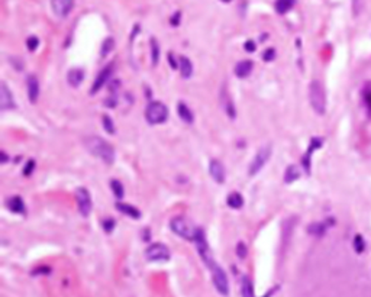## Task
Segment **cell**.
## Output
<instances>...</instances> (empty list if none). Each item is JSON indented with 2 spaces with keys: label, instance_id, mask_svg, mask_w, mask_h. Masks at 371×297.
<instances>
[{
  "label": "cell",
  "instance_id": "6da1fadb",
  "mask_svg": "<svg viewBox=\"0 0 371 297\" xmlns=\"http://www.w3.org/2000/svg\"><path fill=\"white\" fill-rule=\"evenodd\" d=\"M84 147L88 152L96 157V158L102 159L103 162H106L109 166H112L115 162V149L109 144L108 141H105L100 137H86L84 138Z\"/></svg>",
  "mask_w": 371,
  "mask_h": 297
},
{
  "label": "cell",
  "instance_id": "7a4b0ae2",
  "mask_svg": "<svg viewBox=\"0 0 371 297\" xmlns=\"http://www.w3.org/2000/svg\"><path fill=\"white\" fill-rule=\"evenodd\" d=\"M309 100H311V106L318 115H323L326 112V93H325V89H323L321 81L313 80L311 83Z\"/></svg>",
  "mask_w": 371,
  "mask_h": 297
},
{
  "label": "cell",
  "instance_id": "3957f363",
  "mask_svg": "<svg viewBox=\"0 0 371 297\" xmlns=\"http://www.w3.org/2000/svg\"><path fill=\"white\" fill-rule=\"evenodd\" d=\"M170 228L171 230L177 234L180 238H184L187 241H195L196 232L197 228H195L189 220L183 216H176V218L171 219L170 222Z\"/></svg>",
  "mask_w": 371,
  "mask_h": 297
},
{
  "label": "cell",
  "instance_id": "277c9868",
  "mask_svg": "<svg viewBox=\"0 0 371 297\" xmlns=\"http://www.w3.org/2000/svg\"><path fill=\"white\" fill-rule=\"evenodd\" d=\"M145 118L151 125L164 123L168 119V108L161 102H151L145 109Z\"/></svg>",
  "mask_w": 371,
  "mask_h": 297
},
{
  "label": "cell",
  "instance_id": "5b68a950",
  "mask_svg": "<svg viewBox=\"0 0 371 297\" xmlns=\"http://www.w3.org/2000/svg\"><path fill=\"white\" fill-rule=\"evenodd\" d=\"M195 242H196V248H197V252H199V255L200 258L203 259V262L206 264V267L210 268L215 266V258L212 255V251H210V248H209V244H207V241H206V237H205V232L202 230V229L197 228V232H196V237H195Z\"/></svg>",
  "mask_w": 371,
  "mask_h": 297
},
{
  "label": "cell",
  "instance_id": "8992f818",
  "mask_svg": "<svg viewBox=\"0 0 371 297\" xmlns=\"http://www.w3.org/2000/svg\"><path fill=\"white\" fill-rule=\"evenodd\" d=\"M271 158V147L270 145H264L261 148L257 151L255 157L250 164V169H248V174L253 177L255 174H258L261 170L264 169V166L268 162V159Z\"/></svg>",
  "mask_w": 371,
  "mask_h": 297
},
{
  "label": "cell",
  "instance_id": "52a82bcc",
  "mask_svg": "<svg viewBox=\"0 0 371 297\" xmlns=\"http://www.w3.org/2000/svg\"><path fill=\"white\" fill-rule=\"evenodd\" d=\"M209 270L212 273V280H213L216 290L222 296H228L229 294V281H228V277H226V273L224 271V268L215 264L213 267H210Z\"/></svg>",
  "mask_w": 371,
  "mask_h": 297
},
{
  "label": "cell",
  "instance_id": "ba28073f",
  "mask_svg": "<svg viewBox=\"0 0 371 297\" xmlns=\"http://www.w3.org/2000/svg\"><path fill=\"white\" fill-rule=\"evenodd\" d=\"M145 257L148 261H168L170 249L164 244H152L145 249Z\"/></svg>",
  "mask_w": 371,
  "mask_h": 297
},
{
  "label": "cell",
  "instance_id": "9c48e42d",
  "mask_svg": "<svg viewBox=\"0 0 371 297\" xmlns=\"http://www.w3.org/2000/svg\"><path fill=\"white\" fill-rule=\"evenodd\" d=\"M76 200H77V206L80 213L83 216H88L90 212H91V206L93 205H91V196H90V193L87 191V188H77V191H76Z\"/></svg>",
  "mask_w": 371,
  "mask_h": 297
},
{
  "label": "cell",
  "instance_id": "30bf717a",
  "mask_svg": "<svg viewBox=\"0 0 371 297\" xmlns=\"http://www.w3.org/2000/svg\"><path fill=\"white\" fill-rule=\"evenodd\" d=\"M51 8L58 18H66L74 8V0H51Z\"/></svg>",
  "mask_w": 371,
  "mask_h": 297
},
{
  "label": "cell",
  "instance_id": "8fae6325",
  "mask_svg": "<svg viewBox=\"0 0 371 297\" xmlns=\"http://www.w3.org/2000/svg\"><path fill=\"white\" fill-rule=\"evenodd\" d=\"M112 73H113V64H108L105 69L100 70V73H99L98 79L95 81V84H93V87L90 90V93L91 94H95V93H98L99 90L102 89L106 83L109 81V79L112 77Z\"/></svg>",
  "mask_w": 371,
  "mask_h": 297
},
{
  "label": "cell",
  "instance_id": "7c38bea8",
  "mask_svg": "<svg viewBox=\"0 0 371 297\" xmlns=\"http://www.w3.org/2000/svg\"><path fill=\"white\" fill-rule=\"evenodd\" d=\"M209 173L212 178L215 180L216 183H224L225 177H226V171H225L224 164L219 161V159H212L210 164H209Z\"/></svg>",
  "mask_w": 371,
  "mask_h": 297
},
{
  "label": "cell",
  "instance_id": "4fadbf2b",
  "mask_svg": "<svg viewBox=\"0 0 371 297\" xmlns=\"http://www.w3.org/2000/svg\"><path fill=\"white\" fill-rule=\"evenodd\" d=\"M0 106H2L3 110L13 109L15 108V102H13L12 91L8 89V86L5 83L0 84Z\"/></svg>",
  "mask_w": 371,
  "mask_h": 297
},
{
  "label": "cell",
  "instance_id": "5bb4252c",
  "mask_svg": "<svg viewBox=\"0 0 371 297\" xmlns=\"http://www.w3.org/2000/svg\"><path fill=\"white\" fill-rule=\"evenodd\" d=\"M322 142H323L322 138H313L312 141H311V147H309V149L306 151V155L303 157L302 159L303 167H304V170H306L307 174H311V158H312V152L313 151H316L318 148H321V147H322Z\"/></svg>",
  "mask_w": 371,
  "mask_h": 297
},
{
  "label": "cell",
  "instance_id": "9a60e30c",
  "mask_svg": "<svg viewBox=\"0 0 371 297\" xmlns=\"http://www.w3.org/2000/svg\"><path fill=\"white\" fill-rule=\"evenodd\" d=\"M26 86H28V97H29V102L30 103H35V102L38 100L39 96L38 79H37L34 74L28 76V79H26Z\"/></svg>",
  "mask_w": 371,
  "mask_h": 297
},
{
  "label": "cell",
  "instance_id": "2e32d148",
  "mask_svg": "<svg viewBox=\"0 0 371 297\" xmlns=\"http://www.w3.org/2000/svg\"><path fill=\"white\" fill-rule=\"evenodd\" d=\"M253 67H254V64H253L251 59L239 61V62L235 65V76L239 77V79H245V77H248V76L251 74Z\"/></svg>",
  "mask_w": 371,
  "mask_h": 297
},
{
  "label": "cell",
  "instance_id": "e0dca14e",
  "mask_svg": "<svg viewBox=\"0 0 371 297\" xmlns=\"http://www.w3.org/2000/svg\"><path fill=\"white\" fill-rule=\"evenodd\" d=\"M221 105H222V108H224V110L226 112V115H228L229 118L234 119L235 116H236L234 108V102L231 100V97H229V94L226 93V89H225V87L224 90H222V93H221Z\"/></svg>",
  "mask_w": 371,
  "mask_h": 297
},
{
  "label": "cell",
  "instance_id": "ac0fdd59",
  "mask_svg": "<svg viewBox=\"0 0 371 297\" xmlns=\"http://www.w3.org/2000/svg\"><path fill=\"white\" fill-rule=\"evenodd\" d=\"M177 113H178V116L180 119L186 122V123H193V120H195V115H193V112L190 110V108L183 103V102H180L178 105H177Z\"/></svg>",
  "mask_w": 371,
  "mask_h": 297
},
{
  "label": "cell",
  "instance_id": "d6986e66",
  "mask_svg": "<svg viewBox=\"0 0 371 297\" xmlns=\"http://www.w3.org/2000/svg\"><path fill=\"white\" fill-rule=\"evenodd\" d=\"M83 80H84V71L81 69L70 70L67 74V81L71 87H78Z\"/></svg>",
  "mask_w": 371,
  "mask_h": 297
},
{
  "label": "cell",
  "instance_id": "ffe728a7",
  "mask_svg": "<svg viewBox=\"0 0 371 297\" xmlns=\"http://www.w3.org/2000/svg\"><path fill=\"white\" fill-rule=\"evenodd\" d=\"M116 209L119 210V212H120V213L127 215V216H129V218H132V219L141 218V212H139L137 208H134L132 205H127V203L117 202Z\"/></svg>",
  "mask_w": 371,
  "mask_h": 297
},
{
  "label": "cell",
  "instance_id": "44dd1931",
  "mask_svg": "<svg viewBox=\"0 0 371 297\" xmlns=\"http://www.w3.org/2000/svg\"><path fill=\"white\" fill-rule=\"evenodd\" d=\"M297 0H275L274 3V9L279 15H286L289 10H292L294 8Z\"/></svg>",
  "mask_w": 371,
  "mask_h": 297
},
{
  "label": "cell",
  "instance_id": "7402d4cb",
  "mask_svg": "<svg viewBox=\"0 0 371 297\" xmlns=\"http://www.w3.org/2000/svg\"><path fill=\"white\" fill-rule=\"evenodd\" d=\"M178 64H180V67H178V69H180L181 76H183L184 79L192 77V74H193V64H192V61L187 58V57H180Z\"/></svg>",
  "mask_w": 371,
  "mask_h": 297
},
{
  "label": "cell",
  "instance_id": "603a6c76",
  "mask_svg": "<svg viewBox=\"0 0 371 297\" xmlns=\"http://www.w3.org/2000/svg\"><path fill=\"white\" fill-rule=\"evenodd\" d=\"M8 208L13 213H25V203L19 196H13L8 200Z\"/></svg>",
  "mask_w": 371,
  "mask_h": 297
},
{
  "label": "cell",
  "instance_id": "cb8c5ba5",
  "mask_svg": "<svg viewBox=\"0 0 371 297\" xmlns=\"http://www.w3.org/2000/svg\"><path fill=\"white\" fill-rule=\"evenodd\" d=\"M326 223H323V222H315V223H311L309 226H307V232L313 235V237H323L325 234H326Z\"/></svg>",
  "mask_w": 371,
  "mask_h": 297
},
{
  "label": "cell",
  "instance_id": "d4e9b609",
  "mask_svg": "<svg viewBox=\"0 0 371 297\" xmlns=\"http://www.w3.org/2000/svg\"><path fill=\"white\" fill-rule=\"evenodd\" d=\"M241 294H242V297H255L253 281H251L248 277H242V283H241Z\"/></svg>",
  "mask_w": 371,
  "mask_h": 297
},
{
  "label": "cell",
  "instance_id": "484cf974",
  "mask_svg": "<svg viewBox=\"0 0 371 297\" xmlns=\"http://www.w3.org/2000/svg\"><path fill=\"white\" fill-rule=\"evenodd\" d=\"M244 205V197L236 193V191H232L229 196H228V206L232 209H241Z\"/></svg>",
  "mask_w": 371,
  "mask_h": 297
},
{
  "label": "cell",
  "instance_id": "4316f807",
  "mask_svg": "<svg viewBox=\"0 0 371 297\" xmlns=\"http://www.w3.org/2000/svg\"><path fill=\"white\" fill-rule=\"evenodd\" d=\"M299 177H300V170L297 169V166H289L286 170V174H284V181L293 183Z\"/></svg>",
  "mask_w": 371,
  "mask_h": 297
},
{
  "label": "cell",
  "instance_id": "83f0119b",
  "mask_svg": "<svg viewBox=\"0 0 371 297\" xmlns=\"http://www.w3.org/2000/svg\"><path fill=\"white\" fill-rule=\"evenodd\" d=\"M115 48V40L113 38H106V40L103 41V44H102V50H100V55L102 57H108L109 54L113 51Z\"/></svg>",
  "mask_w": 371,
  "mask_h": 297
},
{
  "label": "cell",
  "instance_id": "f1b7e54d",
  "mask_svg": "<svg viewBox=\"0 0 371 297\" xmlns=\"http://www.w3.org/2000/svg\"><path fill=\"white\" fill-rule=\"evenodd\" d=\"M151 59H152V65L156 67L160 59V45L157 42L156 38L151 40Z\"/></svg>",
  "mask_w": 371,
  "mask_h": 297
},
{
  "label": "cell",
  "instance_id": "f546056e",
  "mask_svg": "<svg viewBox=\"0 0 371 297\" xmlns=\"http://www.w3.org/2000/svg\"><path fill=\"white\" fill-rule=\"evenodd\" d=\"M110 187H112V191L116 196L117 200L123 197V186H122V183L119 180H112L110 181Z\"/></svg>",
  "mask_w": 371,
  "mask_h": 297
},
{
  "label": "cell",
  "instance_id": "4dcf8cb0",
  "mask_svg": "<svg viewBox=\"0 0 371 297\" xmlns=\"http://www.w3.org/2000/svg\"><path fill=\"white\" fill-rule=\"evenodd\" d=\"M354 249L358 254H362L365 251V242H364L361 235H355V238H354Z\"/></svg>",
  "mask_w": 371,
  "mask_h": 297
},
{
  "label": "cell",
  "instance_id": "1f68e13d",
  "mask_svg": "<svg viewBox=\"0 0 371 297\" xmlns=\"http://www.w3.org/2000/svg\"><path fill=\"white\" fill-rule=\"evenodd\" d=\"M102 119H103L102 122H103V128H105V130H108V134H110V135H112V134H115V125H113V120L109 118L108 115H105V116H103Z\"/></svg>",
  "mask_w": 371,
  "mask_h": 297
},
{
  "label": "cell",
  "instance_id": "d6a6232c",
  "mask_svg": "<svg viewBox=\"0 0 371 297\" xmlns=\"http://www.w3.org/2000/svg\"><path fill=\"white\" fill-rule=\"evenodd\" d=\"M364 103L367 105V110L371 115V83L364 89Z\"/></svg>",
  "mask_w": 371,
  "mask_h": 297
},
{
  "label": "cell",
  "instance_id": "836d02e7",
  "mask_svg": "<svg viewBox=\"0 0 371 297\" xmlns=\"http://www.w3.org/2000/svg\"><path fill=\"white\" fill-rule=\"evenodd\" d=\"M26 47H28V50H29L30 52H34V51L39 47V40L37 37H29V38L26 40Z\"/></svg>",
  "mask_w": 371,
  "mask_h": 297
},
{
  "label": "cell",
  "instance_id": "e575fe53",
  "mask_svg": "<svg viewBox=\"0 0 371 297\" xmlns=\"http://www.w3.org/2000/svg\"><path fill=\"white\" fill-rule=\"evenodd\" d=\"M246 254H248L246 245H245L244 242H239V244L236 245V255H238V258L244 259V258L246 257Z\"/></svg>",
  "mask_w": 371,
  "mask_h": 297
},
{
  "label": "cell",
  "instance_id": "d590c367",
  "mask_svg": "<svg viewBox=\"0 0 371 297\" xmlns=\"http://www.w3.org/2000/svg\"><path fill=\"white\" fill-rule=\"evenodd\" d=\"M274 57H275V51H274V48H268V50L263 54L264 61H271V59H274Z\"/></svg>",
  "mask_w": 371,
  "mask_h": 297
},
{
  "label": "cell",
  "instance_id": "8d00e7d4",
  "mask_svg": "<svg viewBox=\"0 0 371 297\" xmlns=\"http://www.w3.org/2000/svg\"><path fill=\"white\" fill-rule=\"evenodd\" d=\"M115 228V222L112 220V219H108V220H103V229L106 230V232H112V229Z\"/></svg>",
  "mask_w": 371,
  "mask_h": 297
},
{
  "label": "cell",
  "instance_id": "74e56055",
  "mask_svg": "<svg viewBox=\"0 0 371 297\" xmlns=\"http://www.w3.org/2000/svg\"><path fill=\"white\" fill-rule=\"evenodd\" d=\"M34 169H35V162L30 159V161L26 162V167L23 170V176H30V173H32V170Z\"/></svg>",
  "mask_w": 371,
  "mask_h": 297
},
{
  "label": "cell",
  "instance_id": "f35d334b",
  "mask_svg": "<svg viewBox=\"0 0 371 297\" xmlns=\"http://www.w3.org/2000/svg\"><path fill=\"white\" fill-rule=\"evenodd\" d=\"M244 47H245V50L248 51V52H253V51H255V48H257V45H255L254 41H246Z\"/></svg>",
  "mask_w": 371,
  "mask_h": 297
},
{
  "label": "cell",
  "instance_id": "ab89813d",
  "mask_svg": "<svg viewBox=\"0 0 371 297\" xmlns=\"http://www.w3.org/2000/svg\"><path fill=\"white\" fill-rule=\"evenodd\" d=\"M168 59H170V65H171V69H178L180 67V64L177 62L176 58H173V54H168Z\"/></svg>",
  "mask_w": 371,
  "mask_h": 297
},
{
  "label": "cell",
  "instance_id": "60d3db41",
  "mask_svg": "<svg viewBox=\"0 0 371 297\" xmlns=\"http://www.w3.org/2000/svg\"><path fill=\"white\" fill-rule=\"evenodd\" d=\"M180 16H181V13H180V12H177L176 16H173V18H171V25L177 26V25L180 23Z\"/></svg>",
  "mask_w": 371,
  "mask_h": 297
},
{
  "label": "cell",
  "instance_id": "b9f144b4",
  "mask_svg": "<svg viewBox=\"0 0 371 297\" xmlns=\"http://www.w3.org/2000/svg\"><path fill=\"white\" fill-rule=\"evenodd\" d=\"M221 2H224V3H229V2H232V0H221Z\"/></svg>",
  "mask_w": 371,
  "mask_h": 297
}]
</instances>
